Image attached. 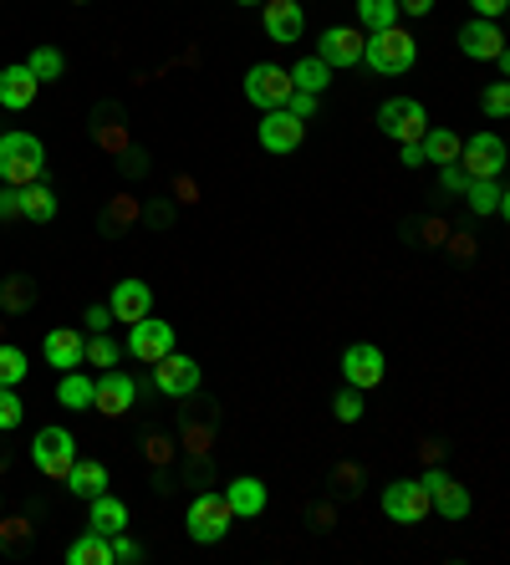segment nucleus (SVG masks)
I'll return each instance as SVG.
<instances>
[{
	"label": "nucleus",
	"mask_w": 510,
	"mask_h": 565,
	"mask_svg": "<svg viewBox=\"0 0 510 565\" xmlns=\"http://www.w3.org/2000/svg\"><path fill=\"white\" fill-rule=\"evenodd\" d=\"M26 372H31L26 351H21V347H0V387H16Z\"/></svg>",
	"instance_id": "obj_32"
},
{
	"label": "nucleus",
	"mask_w": 510,
	"mask_h": 565,
	"mask_svg": "<svg viewBox=\"0 0 510 565\" xmlns=\"http://www.w3.org/2000/svg\"><path fill=\"white\" fill-rule=\"evenodd\" d=\"M87 504H92V515H87V525H92L98 535H107V540H113V535L128 530V504H123V499H113L107 489H102V495H92Z\"/></svg>",
	"instance_id": "obj_20"
},
{
	"label": "nucleus",
	"mask_w": 510,
	"mask_h": 565,
	"mask_svg": "<svg viewBox=\"0 0 510 565\" xmlns=\"http://www.w3.org/2000/svg\"><path fill=\"white\" fill-rule=\"evenodd\" d=\"M317 56H322L327 67H357L362 62V36L353 26H327L317 36Z\"/></svg>",
	"instance_id": "obj_16"
},
{
	"label": "nucleus",
	"mask_w": 510,
	"mask_h": 565,
	"mask_svg": "<svg viewBox=\"0 0 510 565\" xmlns=\"http://www.w3.org/2000/svg\"><path fill=\"white\" fill-rule=\"evenodd\" d=\"M26 72H31L36 82H56V77L67 72V56H62L56 47H36V51H31V62H26Z\"/></svg>",
	"instance_id": "obj_29"
},
{
	"label": "nucleus",
	"mask_w": 510,
	"mask_h": 565,
	"mask_svg": "<svg viewBox=\"0 0 510 565\" xmlns=\"http://www.w3.org/2000/svg\"><path fill=\"white\" fill-rule=\"evenodd\" d=\"M286 113H296V117L306 123V117L317 113V98H311V92H291V98H286Z\"/></svg>",
	"instance_id": "obj_37"
},
{
	"label": "nucleus",
	"mask_w": 510,
	"mask_h": 565,
	"mask_svg": "<svg viewBox=\"0 0 510 565\" xmlns=\"http://www.w3.org/2000/svg\"><path fill=\"white\" fill-rule=\"evenodd\" d=\"M459 51L464 56H475V62H495L500 51H506V36L495 31V21H470L464 31H459Z\"/></svg>",
	"instance_id": "obj_18"
},
{
	"label": "nucleus",
	"mask_w": 510,
	"mask_h": 565,
	"mask_svg": "<svg viewBox=\"0 0 510 565\" xmlns=\"http://www.w3.org/2000/svg\"><path fill=\"white\" fill-rule=\"evenodd\" d=\"M485 113H490V117H506L510 113V87L506 82H495L490 92H485Z\"/></svg>",
	"instance_id": "obj_36"
},
{
	"label": "nucleus",
	"mask_w": 510,
	"mask_h": 565,
	"mask_svg": "<svg viewBox=\"0 0 510 565\" xmlns=\"http://www.w3.org/2000/svg\"><path fill=\"white\" fill-rule=\"evenodd\" d=\"M41 351H47L51 367H62V372H72V367L87 357V342L72 326H56V332H47V342H41Z\"/></svg>",
	"instance_id": "obj_21"
},
{
	"label": "nucleus",
	"mask_w": 510,
	"mask_h": 565,
	"mask_svg": "<svg viewBox=\"0 0 510 565\" xmlns=\"http://www.w3.org/2000/svg\"><path fill=\"white\" fill-rule=\"evenodd\" d=\"M16 209H21V219H31V224H47V219L56 215V194H51L41 179H36V183H21V189H16Z\"/></svg>",
	"instance_id": "obj_23"
},
{
	"label": "nucleus",
	"mask_w": 510,
	"mask_h": 565,
	"mask_svg": "<svg viewBox=\"0 0 510 565\" xmlns=\"http://www.w3.org/2000/svg\"><path fill=\"white\" fill-rule=\"evenodd\" d=\"M404 164L413 168V164H424V153H419V143H404Z\"/></svg>",
	"instance_id": "obj_44"
},
{
	"label": "nucleus",
	"mask_w": 510,
	"mask_h": 565,
	"mask_svg": "<svg viewBox=\"0 0 510 565\" xmlns=\"http://www.w3.org/2000/svg\"><path fill=\"white\" fill-rule=\"evenodd\" d=\"M470 179H495L500 168H506V138L500 133H475L459 143V158H455Z\"/></svg>",
	"instance_id": "obj_6"
},
{
	"label": "nucleus",
	"mask_w": 510,
	"mask_h": 565,
	"mask_svg": "<svg viewBox=\"0 0 510 565\" xmlns=\"http://www.w3.org/2000/svg\"><path fill=\"white\" fill-rule=\"evenodd\" d=\"M189 540H200V545H220L225 535L235 530V510H230V499L225 495H200L189 504Z\"/></svg>",
	"instance_id": "obj_3"
},
{
	"label": "nucleus",
	"mask_w": 510,
	"mask_h": 565,
	"mask_svg": "<svg viewBox=\"0 0 510 565\" xmlns=\"http://www.w3.org/2000/svg\"><path fill=\"white\" fill-rule=\"evenodd\" d=\"M464 183H470V174L459 164H444V189H455V194H464Z\"/></svg>",
	"instance_id": "obj_39"
},
{
	"label": "nucleus",
	"mask_w": 510,
	"mask_h": 565,
	"mask_svg": "<svg viewBox=\"0 0 510 565\" xmlns=\"http://www.w3.org/2000/svg\"><path fill=\"white\" fill-rule=\"evenodd\" d=\"M11 215H21V209H16V194L5 189V194H0V219H11Z\"/></svg>",
	"instance_id": "obj_43"
},
{
	"label": "nucleus",
	"mask_w": 510,
	"mask_h": 565,
	"mask_svg": "<svg viewBox=\"0 0 510 565\" xmlns=\"http://www.w3.org/2000/svg\"><path fill=\"white\" fill-rule=\"evenodd\" d=\"M235 5H260V0H235Z\"/></svg>",
	"instance_id": "obj_45"
},
{
	"label": "nucleus",
	"mask_w": 510,
	"mask_h": 565,
	"mask_svg": "<svg viewBox=\"0 0 510 565\" xmlns=\"http://www.w3.org/2000/svg\"><path fill=\"white\" fill-rule=\"evenodd\" d=\"M41 164H47L41 138H31V133H0V179L11 183V189L41 179Z\"/></svg>",
	"instance_id": "obj_2"
},
{
	"label": "nucleus",
	"mask_w": 510,
	"mask_h": 565,
	"mask_svg": "<svg viewBox=\"0 0 510 565\" xmlns=\"http://www.w3.org/2000/svg\"><path fill=\"white\" fill-rule=\"evenodd\" d=\"M291 92H296V87H291V72H281L276 62H255V67L245 72V98H251L260 113H271V107H286Z\"/></svg>",
	"instance_id": "obj_7"
},
{
	"label": "nucleus",
	"mask_w": 510,
	"mask_h": 565,
	"mask_svg": "<svg viewBox=\"0 0 510 565\" xmlns=\"http://www.w3.org/2000/svg\"><path fill=\"white\" fill-rule=\"evenodd\" d=\"M67 565H113V540L98 530H87L82 540L67 545Z\"/></svg>",
	"instance_id": "obj_24"
},
{
	"label": "nucleus",
	"mask_w": 510,
	"mask_h": 565,
	"mask_svg": "<svg viewBox=\"0 0 510 565\" xmlns=\"http://www.w3.org/2000/svg\"><path fill=\"white\" fill-rule=\"evenodd\" d=\"M378 128H383V138H398V143H419L429 128V113L419 98H388L383 107H378Z\"/></svg>",
	"instance_id": "obj_4"
},
{
	"label": "nucleus",
	"mask_w": 510,
	"mask_h": 565,
	"mask_svg": "<svg viewBox=\"0 0 510 565\" xmlns=\"http://www.w3.org/2000/svg\"><path fill=\"white\" fill-rule=\"evenodd\" d=\"M419 484L429 489V504H439L444 519H464V515H470V489H464L459 479H449L444 468H429Z\"/></svg>",
	"instance_id": "obj_13"
},
{
	"label": "nucleus",
	"mask_w": 510,
	"mask_h": 565,
	"mask_svg": "<svg viewBox=\"0 0 510 565\" xmlns=\"http://www.w3.org/2000/svg\"><path fill=\"white\" fill-rule=\"evenodd\" d=\"M342 377H347V387H378L383 383V351L373 342H353L342 351Z\"/></svg>",
	"instance_id": "obj_14"
},
{
	"label": "nucleus",
	"mask_w": 510,
	"mask_h": 565,
	"mask_svg": "<svg viewBox=\"0 0 510 565\" xmlns=\"http://www.w3.org/2000/svg\"><path fill=\"white\" fill-rule=\"evenodd\" d=\"M56 402H62V408H92V377L67 372V377L56 383Z\"/></svg>",
	"instance_id": "obj_31"
},
{
	"label": "nucleus",
	"mask_w": 510,
	"mask_h": 565,
	"mask_svg": "<svg viewBox=\"0 0 510 565\" xmlns=\"http://www.w3.org/2000/svg\"><path fill=\"white\" fill-rule=\"evenodd\" d=\"M434 504H429V489L419 479H393L383 489V515L398 519V525H419Z\"/></svg>",
	"instance_id": "obj_8"
},
{
	"label": "nucleus",
	"mask_w": 510,
	"mask_h": 565,
	"mask_svg": "<svg viewBox=\"0 0 510 565\" xmlns=\"http://www.w3.org/2000/svg\"><path fill=\"white\" fill-rule=\"evenodd\" d=\"M266 11H260V21H266V36H271L276 47H291V41H302V5L296 0H260Z\"/></svg>",
	"instance_id": "obj_15"
},
{
	"label": "nucleus",
	"mask_w": 510,
	"mask_h": 565,
	"mask_svg": "<svg viewBox=\"0 0 510 565\" xmlns=\"http://www.w3.org/2000/svg\"><path fill=\"white\" fill-rule=\"evenodd\" d=\"M128 351H133L138 362L153 367L158 357H169V351H174V326H169V321H158L149 311L143 321H133V332H128Z\"/></svg>",
	"instance_id": "obj_11"
},
{
	"label": "nucleus",
	"mask_w": 510,
	"mask_h": 565,
	"mask_svg": "<svg viewBox=\"0 0 510 565\" xmlns=\"http://www.w3.org/2000/svg\"><path fill=\"white\" fill-rule=\"evenodd\" d=\"M118 357H123V347L118 342H113V336H92V342H87V357L82 362H92V367H118Z\"/></svg>",
	"instance_id": "obj_33"
},
{
	"label": "nucleus",
	"mask_w": 510,
	"mask_h": 565,
	"mask_svg": "<svg viewBox=\"0 0 510 565\" xmlns=\"http://www.w3.org/2000/svg\"><path fill=\"white\" fill-rule=\"evenodd\" d=\"M72 5H82V0H72Z\"/></svg>",
	"instance_id": "obj_46"
},
{
	"label": "nucleus",
	"mask_w": 510,
	"mask_h": 565,
	"mask_svg": "<svg viewBox=\"0 0 510 565\" xmlns=\"http://www.w3.org/2000/svg\"><path fill=\"white\" fill-rule=\"evenodd\" d=\"M153 387H158L164 398H189V393L200 387V362H194V357H179V351L158 357V362H153Z\"/></svg>",
	"instance_id": "obj_10"
},
{
	"label": "nucleus",
	"mask_w": 510,
	"mask_h": 565,
	"mask_svg": "<svg viewBox=\"0 0 510 565\" xmlns=\"http://www.w3.org/2000/svg\"><path fill=\"white\" fill-rule=\"evenodd\" d=\"M113 321H123V326H133V321H143L153 311V285H143V281H123V285H113Z\"/></svg>",
	"instance_id": "obj_17"
},
{
	"label": "nucleus",
	"mask_w": 510,
	"mask_h": 565,
	"mask_svg": "<svg viewBox=\"0 0 510 565\" xmlns=\"http://www.w3.org/2000/svg\"><path fill=\"white\" fill-rule=\"evenodd\" d=\"M36 87L41 82L26 72V62H21V67H5L0 72V107H5V113H26L36 102Z\"/></svg>",
	"instance_id": "obj_19"
},
{
	"label": "nucleus",
	"mask_w": 510,
	"mask_h": 565,
	"mask_svg": "<svg viewBox=\"0 0 510 565\" xmlns=\"http://www.w3.org/2000/svg\"><path fill=\"white\" fill-rule=\"evenodd\" d=\"M429 5H434V0H398L404 16H429Z\"/></svg>",
	"instance_id": "obj_42"
},
{
	"label": "nucleus",
	"mask_w": 510,
	"mask_h": 565,
	"mask_svg": "<svg viewBox=\"0 0 510 565\" xmlns=\"http://www.w3.org/2000/svg\"><path fill=\"white\" fill-rule=\"evenodd\" d=\"M225 499H230V510H235V519H255V515H266V484L260 479H235L230 489H225Z\"/></svg>",
	"instance_id": "obj_22"
},
{
	"label": "nucleus",
	"mask_w": 510,
	"mask_h": 565,
	"mask_svg": "<svg viewBox=\"0 0 510 565\" xmlns=\"http://www.w3.org/2000/svg\"><path fill=\"white\" fill-rule=\"evenodd\" d=\"M0 428H21V398L11 387H0Z\"/></svg>",
	"instance_id": "obj_35"
},
{
	"label": "nucleus",
	"mask_w": 510,
	"mask_h": 565,
	"mask_svg": "<svg viewBox=\"0 0 510 565\" xmlns=\"http://www.w3.org/2000/svg\"><path fill=\"white\" fill-rule=\"evenodd\" d=\"M413 56H419V41L398 26H383L373 31V41H362V62L378 72V77H404L413 67Z\"/></svg>",
	"instance_id": "obj_1"
},
{
	"label": "nucleus",
	"mask_w": 510,
	"mask_h": 565,
	"mask_svg": "<svg viewBox=\"0 0 510 565\" xmlns=\"http://www.w3.org/2000/svg\"><path fill=\"white\" fill-rule=\"evenodd\" d=\"M464 200H470V209H475V215H506V189H500V183L495 179H470L464 183Z\"/></svg>",
	"instance_id": "obj_25"
},
{
	"label": "nucleus",
	"mask_w": 510,
	"mask_h": 565,
	"mask_svg": "<svg viewBox=\"0 0 510 565\" xmlns=\"http://www.w3.org/2000/svg\"><path fill=\"white\" fill-rule=\"evenodd\" d=\"M332 408H337V423H357L362 418V387H342Z\"/></svg>",
	"instance_id": "obj_34"
},
{
	"label": "nucleus",
	"mask_w": 510,
	"mask_h": 565,
	"mask_svg": "<svg viewBox=\"0 0 510 565\" xmlns=\"http://www.w3.org/2000/svg\"><path fill=\"white\" fill-rule=\"evenodd\" d=\"M255 138H260V149L266 153H296L302 149V138H306V123L296 113H286V107H271V113L260 117Z\"/></svg>",
	"instance_id": "obj_9"
},
{
	"label": "nucleus",
	"mask_w": 510,
	"mask_h": 565,
	"mask_svg": "<svg viewBox=\"0 0 510 565\" xmlns=\"http://www.w3.org/2000/svg\"><path fill=\"white\" fill-rule=\"evenodd\" d=\"M419 153H424L429 164H455V158H459V138L449 133V128H424Z\"/></svg>",
	"instance_id": "obj_28"
},
{
	"label": "nucleus",
	"mask_w": 510,
	"mask_h": 565,
	"mask_svg": "<svg viewBox=\"0 0 510 565\" xmlns=\"http://www.w3.org/2000/svg\"><path fill=\"white\" fill-rule=\"evenodd\" d=\"M31 464L47 474V479H67L72 464H77V444H72L67 428H41L31 438Z\"/></svg>",
	"instance_id": "obj_5"
},
{
	"label": "nucleus",
	"mask_w": 510,
	"mask_h": 565,
	"mask_svg": "<svg viewBox=\"0 0 510 565\" xmlns=\"http://www.w3.org/2000/svg\"><path fill=\"white\" fill-rule=\"evenodd\" d=\"M113 561H128V565H133V561H143V550H138L128 535H113Z\"/></svg>",
	"instance_id": "obj_38"
},
{
	"label": "nucleus",
	"mask_w": 510,
	"mask_h": 565,
	"mask_svg": "<svg viewBox=\"0 0 510 565\" xmlns=\"http://www.w3.org/2000/svg\"><path fill=\"white\" fill-rule=\"evenodd\" d=\"M357 21H362L368 31L398 26V0H357Z\"/></svg>",
	"instance_id": "obj_30"
},
{
	"label": "nucleus",
	"mask_w": 510,
	"mask_h": 565,
	"mask_svg": "<svg viewBox=\"0 0 510 565\" xmlns=\"http://www.w3.org/2000/svg\"><path fill=\"white\" fill-rule=\"evenodd\" d=\"M133 398H138V383L128 377V372H118V367H107L98 383H92V408H98V413H107V418L128 413V408H133Z\"/></svg>",
	"instance_id": "obj_12"
},
{
	"label": "nucleus",
	"mask_w": 510,
	"mask_h": 565,
	"mask_svg": "<svg viewBox=\"0 0 510 565\" xmlns=\"http://www.w3.org/2000/svg\"><path fill=\"white\" fill-rule=\"evenodd\" d=\"M107 321H113V311H107V306H92V311H87V326H92V332H102Z\"/></svg>",
	"instance_id": "obj_41"
},
{
	"label": "nucleus",
	"mask_w": 510,
	"mask_h": 565,
	"mask_svg": "<svg viewBox=\"0 0 510 565\" xmlns=\"http://www.w3.org/2000/svg\"><path fill=\"white\" fill-rule=\"evenodd\" d=\"M62 484H72V495L92 499V495H102V489H107V468H102L98 459H77V464H72V474Z\"/></svg>",
	"instance_id": "obj_27"
},
{
	"label": "nucleus",
	"mask_w": 510,
	"mask_h": 565,
	"mask_svg": "<svg viewBox=\"0 0 510 565\" xmlns=\"http://www.w3.org/2000/svg\"><path fill=\"white\" fill-rule=\"evenodd\" d=\"M470 11H475L480 21H495L500 11H506V0H470Z\"/></svg>",
	"instance_id": "obj_40"
},
{
	"label": "nucleus",
	"mask_w": 510,
	"mask_h": 565,
	"mask_svg": "<svg viewBox=\"0 0 510 565\" xmlns=\"http://www.w3.org/2000/svg\"><path fill=\"white\" fill-rule=\"evenodd\" d=\"M327 82H332V67H327L322 56H302V62L291 67V87H296V92H311V98H322Z\"/></svg>",
	"instance_id": "obj_26"
}]
</instances>
